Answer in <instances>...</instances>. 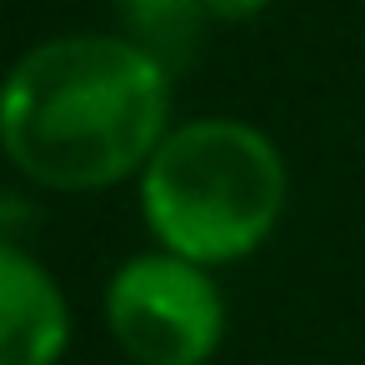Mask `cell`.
Returning a JSON list of instances; mask_svg holds the SVG:
<instances>
[{"mask_svg":"<svg viewBox=\"0 0 365 365\" xmlns=\"http://www.w3.org/2000/svg\"><path fill=\"white\" fill-rule=\"evenodd\" d=\"M175 125V71L125 31H66L0 71V155L56 195L140 180Z\"/></svg>","mask_w":365,"mask_h":365,"instance_id":"cell-1","label":"cell"},{"mask_svg":"<svg viewBox=\"0 0 365 365\" xmlns=\"http://www.w3.org/2000/svg\"><path fill=\"white\" fill-rule=\"evenodd\" d=\"M150 240L205 270L250 260L285 220L290 165L245 115L175 120L135 180Z\"/></svg>","mask_w":365,"mask_h":365,"instance_id":"cell-2","label":"cell"},{"mask_svg":"<svg viewBox=\"0 0 365 365\" xmlns=\"http://www.w3.org/2000/svg\"><path fill=\"white\" fill-rule=\"evenodd\" d=\"M101 315L120 355L135 365H210L230 330L215 270L160 245L110 270Z\"/></svg>","mask_w":365,"mask_h":365,"instance_id":"cell-3","label":"cell"},{"mask_svg":"<svg viewBox=\"0 0 365 365\" xmlns=\"http://www.w3.org/2000/svg\"><path fill=\"white\" fill-rule=\"evenodd\" d=\"M76 335L71 295L21 240H0V365H61Z\"/></svg>","mask_w":365,"mask_h":365,"instance_id":"cell-4","label":"cell"},{"mask_svg":"<svg viewBox=\"0 0 365 365\" xmlns=\"http://www.w3.org/2000/svg\"><path fill=\"white\" fill-rule=\"evenodd\" d=\"M115 11H120V31L145 51H155L170 71H180L195 56L205 26L200 0H115Z\"/></svg>","mask_w":365,"mask_h":365,"instance_id":"cell-5","label":"cell"},{"mask_svg":"<svg viewBox=\"0 0 365 365\" xmlns=\"http://www.w3.org/2000/svg\"><path fill=\"white\" fill-rule=\"evenodd\" d=\"M200 11L215 26H245V21H255V16L270 11V0H200Z\"/></svg>","mask_w":365,"mask_h":365,"instance_id":"cell-6","label":"cell"}]
</instances>
